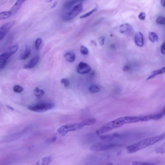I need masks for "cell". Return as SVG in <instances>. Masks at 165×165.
Segmentation results:
<instances>
[{
    "label": "cell",
    "instance_id": "cell-41",
    "mask_svg": "<svg viewBox=\"0 0 165 165\" xmlns=\"http://www.w3.org/2000/svg\"><path fill=\"white\" fill-rule=\"evenodd\" d=\"M53 0H46V1L47 3H50L53 1Z\"/></svg>",
    "mask_w": 165,
    "mask_h": 165
},
{
    "label": "cell",
    "instance_id": "cell-2",
    "mask_svg": "<svg viewBox=\"0 0 165 165\" xmlns=\"http://www.w3.org/2000/svg\"><path fill=\"white\" fill-rule=\"evenodd\" d=\"M165 138V132L162 134L150 137L127 147V149L130 154L134 153L154 144Z\"/></svg>",
    "mask_w": 165,
    "mask_h": 165
},
{
    "label": "cell",
    "instance_id": "cell-20",
    "mask_svg": "<svg viewBox=\"0 0 165 165\" xmlns=\"http://www.w3.org/2000/svg\"><path fill=\"white\" fill-rule=\"evenodd\" d=\"M31 49L30 47L28 46H27L26 47L24 52L21 56V59L23 60L27 59L29 57Z\"/></svg>",
    "mask_w": 165,
    "mask_h": 165
},
{
    "label": "cell",
    "instance_id": "cell-33",
    "mask_svg": "<svg viewBox=\"0 0 165 165\" xmlns=\"http://www.w3.org/2000/svg\"><path fill=\"white\" fill-rule=\"evenodd\" d=\"M56 136H54L52 138H50L47 140L46 142L48 143H52L55 142L56 140Z\"/></svg>",
    "mask_w": 165,
    "mask_h": 165
},
{
    "label": "cell",
    "instance_id": "cell-16",
    "mask_svg": "<svg viewBox=\"0 0 165 165\" xmlns=\"http://www.w3.org/2000/svg\"><path fill=\"white\" fill-rule=\"evenodd\" d=\"M120 136V135L119 134L115 133L110 135L101 136L100 138L103 141H110L115 138L116 137H119Z\"/></svg>",
    "mask_w": 165,
    "mask_h": 165
},
{
    "label": "cell",
    "instance_id": "cell-14",
    "mask_svg": "<svg viewBox=\"0 0 165 165\" xmlns=\"http://www.w3.org/2000/svg\"><path fill=\"white\" fill-rule=\"evenodd\" d=\"M83 1L84 0H70L65 2L64 5V8L66 10H70L76 6L75 5L78 2Z\"/></svg>",
    "mask_w": 165,
    "mask_h": 165
},
{
    "label": "cell",
    "instance_id": "cell-8",
    "mask_svg": "<svg viewBox=\"0 0 165 165\" xmlns=\"http://www.w3.org/2000/svg\"><path fill=\"white\" fill-rule=\"evenodd\" d=\"M91 70V68L88 64L84 62H80L77 67V71L81 74H87Z\"/></svg>",
    "mask_w": 165,
    "mask_h": 165
},
{
    "label": "cell",
    "instance_id": "cell-12",
    "mask_svg": "<svg viewBox=\"0 0 165 165\" xmlns=\"http://www.w3.org/2000/svg\"><path fill=\"white\" fill-rule=\"evenodd\" d=\"M10 57L6 52H4L0 56V69L4 68L7 61Z\"/></svg>",
    "mask_w": 165,
    "mask_h": 165
},
{
    "label": "cell",
    "instance_id": "cell-10",
    "mask_svg": "<svg viewBox=\"0 0 165 165\" xmlns=\"http://www.w3.org/2000/svg\"><path fill=\"white\" fill-rule=\"evenodd\" d=\"M135 42L136 45L140 47H142L144 44L143 34L140 32H137L135 35Z\"/></svg>",
    "mask_w": 165,
    "mask_h": 165
},
{
    "label": "cell",
    "instance_id": "cell-35",
    "mask_svg": "<svg viewBox=\"0 0 165 165\" xmlns=\"http://www.w3.org/2000/svg\"><path fill=\"white\" fill-rule=\"evenodd\" d=\"M105 41V38L104 37H101L99 38V43L101 46H102L104 44Z\"/></svg>",
    "mask_w": 165,
    "mask_h": 165
},
{
    "label": "cell",
    "instance_id": "cell-4",
    "mask_svg": "<svg viewBox=\"0 0 165 165\" xmlns=\"http://www.w3.org/2000/svg\"><path fill=\"white\" fill-rule=\"evenodd\" d=\"M84 127L82 122L80 123L69 124L62 126L59 128L57 132L62 136L66 135L69 132L78 130Z\"/></svg>",
    "mask_w": 165,
    "mask_h": 165
},
{
    "label": "cell",
    "instance_id": "cell-17",
    "mask_svg": "<svg viewBox=\"0 0 165 165\" xmlns=\"http://www.w3.org/2000/svg\"><path fill=\"white\" fill-rule=\"evenodd\" d=\"M33 93L35 96L38 99H40L42 98L45 94V92L43 90L38 88H36L34 89Z\"/></svg>",
    "mask_w": 165,
    "mask_h": 165
},
{
    "label": "cell",
    "instance_id": "cell-37",
    "mask_svg": "<svg viewBox=\"0 0 165 165\" xmlns=\"http://www.w3.org/2000/svg\"><path fill=\"white\" fill-rule=\"evenodd\" d=\"M7 107L8 108H9L10 110H11V111H13L14 110V109L12 107H11L10 105H7Z\"/></svg>",
    "mask_w": 165,
    "mask_h": 165
},
{
    "label": "cell",
    "instance_id": "cell-29",
    "mask_svg": "<svg viewBox=\"0 0 165 165\" xmlns=\"http://www.w3.org/2000/svg\"><path fill=\"white\" fill-rule=\"evenodd\" d=\"M156 22L157 23L161 25L165 24V17L163 16L159 17L157 18Z\"/></svg>",
    "mask_w": 165,
    "mask_h": 165
},
{
    "label": "cell",
    "instance_id": "cell-40",
    "mask_svg": "<svg viewBox=\"0 0 165 165\" xmlns=\"http://www.w3.org/2000/svg\"><path fill=\"white\" fill-rule=\"evenodd\" d=\"M161 111L162 112V113L164 115H165V107Z\"/></svg>",
    "mask_w": 165,
    "mask_h": 165
},
{
    "label": "cell",
    "instance_id": "cell-34",
    "mask_svg": "<svg viewBox=\"0 0 165 165\" xmlns=\"http://www.w3.org/2000/svg\"><path fill=\"white\" fill-rule=\"evenodd\" d=\"M161 51L163 54L165 55V42H164L161 46Z\"/></svg>",
    "mask_w": 165,
    "mask_h": 165
},
{
    "label": "cell",
    "instance_id": "cell-13",
    "mask_svg": "<svg viewBox=\"0 0 165 165\" xmlns=\"http://www.w3.org/2000/svg\"><path fill=\"white\" fill-rule=\"evenodd\" d=\"M165 73V66L160 69H157L153 71L150 75L147 78L146 80H150L160 74H162Z\"/></svg>",
    "mask_w": 165,
    "mask_h": 165
},
{
    "label": "cell",
    "instance_id": "cell-18",
    "mask_svg": "<svg viewBox=\"0 0 165 165\" xmlns=\"http://www.w3.org/2000/svg\"><path fill=\"white\" fill-rule=\"evenodd\" d=\"M76 55L73 52H68L65 55V57L67 61L69 62H72L75 60Z\"/></svg>",
    "mask_w": 165,
    "mask_h": 165
},
{
    "label": "cell",
    "instance_id": "cell-27",
    "mask_svg": "<svg viewBox=\"0 0 165 165\" xmlns=\"http://www.w3.org/2000/svg\"><path fill=\"white\" fill-rule=\"evenodd\" d=\"M61 84L65 88H68L70 85L69 80L66 78H63L61 80Z\"/></svg>",
    "mask_w": 165,
    "mask_h": 165
},
{
    "label": "cell",
    "instance_id": "cell-28",
    "mask_svg": "<svg viewBox=\"0 0 165 165\" xmlns=\"http://www.w3.org/2000/svg\"><path fill=\"white\" fill-rule=\"evenodd\" d=\"M42 42V39L41 38H38L35 42V48L37 50L40 49Z\"/></svg>",
    "mask_w": 165,
    "mask_h": 165
},
{
    "label": "cell",
    "instance_id": "cell-6",
    "mask_svg": "<svg viewBox=\"0 0 165 165\" xmlns=\"http://www.w3.org/2000/svg\"><path fill=\"white\" fill-rule=\"evenodd\" d=\"M117 143L106 144L99 143L94 144L90 147V150L95 151H100L109 150L120 146Z\"/></svg>",
    "mask_w": 165,
    "mask_h": 165
},
{
    "label": "cell",
    "instance_id": "cell-38",
    "mask_svg": "<svg viewBox=\"0 0 165 165\" xmlns=\"http://www.w3.org/2000/svg\"><path fill=\"white\" fill-rule=\"evenodd\" d=\"M57 2H55L53 4L52 6L51 7V8H52V9L54 8L57 5Z\"/></svg>",
    "mask_w": 165,
    "mask_h": 165
},
{
    "label": "cell",
    "instance_id": "cell-32",
    "mask_svg": "<svg viewBox=\"0 0 165 165\" xmlns=\"http://www.w3.org/2000/svg\"><path fill=\"white\" fill-rule=\"evenodd\" d=\"M146 14L143 12H141L138 15V18L141 21H144L146 18Z\"/></svg>",
    "mask_w": 165,
    "mask_h": 165
},
{
    "label": "cell",
    "instance_id": "cell-39",
    "mask_svg": "<svg viewBox=\"0 0 165 165\" xmlns=\"http://www.w3.org/2000/svg\"><path fill=\"white\" fill-rule=\"evenodd\" d=\"M161 3L163 6L165 7V0H161Z\"/></svg>",
    "mask_w": 165,
    "mask_h": 165
},
{
    "label": "cell",
    "instance_id": "cell-9",
    "mask_svg": "<svg viewBox=\"0 0 165 165\" xmlns=\"http://www.w3.org/2000/svg\"><path fill=\"white\" fill-rule=\"evenodd\" d=\"M40 60V57L38 56H35L27 64L24 66V68L25 69H29L33 68L38 63Z\"/></svg>",
    "mask_w": 165,
    "mask_h": 165
},
{
    "label": "cell",
    "instance_id": "cell-19",
    "mask_svg": "<svg viewBox=\"0 0 165 165\" xmlns=\"http://www.w3.org/2000/svg\"><path fill=\"white\" fill-rule=\"evenodd\" d=\"M12 16L11 11H5L0 13V20H4Z\"/></svg>",
    "mask_w": 165,
    "mask_h": 165
},
{
    "label": "cell",
    "instance_id": "cell-5",
    "mask_svg": "<svg viewBox=\"0 0 165 165\" xmlns=\"http://www.w3.org/2000/svg\"><path fill=\"white\" fill-rule=\"evenodd\" d=\"M70 10L63 15V18L64 21L71 20L75 18L83 10V6L82 3H80Z\"/></svg>",
    "mask_w": 165,
    "mask_h": 165
},
{
    "label": "cell",
    "instance_id": "cell-30",
    "mask_svg": "<svg viewBox=\"0 0 165 165\" xmlns=\"http://www.w3.org/2000/svg\"><path fill=\"white\" fill-rule=\"evenodd\" d=\"M80 52L83 55H87L89 53L88 49L84 46H82L80 47Z\"/></svg>",
    "mask_w": 165,
    "mask_h": 165
},
{
    "label": "cell",
    "instance_id": "cell-26",
    "mask_svg": "<svg viewBox=\"0 0 165 165\" xmlns=\"http://www.w3.org/2000/svg\"><path fill=\"white\" fill-rule=\"evenodd\" d=\"M13 90L14 92L20 93L23 92L24 88L20 85H15L14 86Z\"/></svg>",
    "mask_w": 165,
    "mask_h": 165
},
{
    "label": "cell",
    "instance_id": "cell-24",
    "mask_svg": "<svg viewBox=\"0 0 165 165\" xmlns=\"http://www.w3.org/2000/svg\"><path fill=\"white\" fill-rule=\"evenodd\" d=\"M98 9V7H96L94 9L89 12H88L81 15V16L80 17V18L82 19L84 18L89 17L90 15H91L93 13L96 11Z\"/></svg>",
    "mask_w": 165,
    "mask_h": 165
},
{
    "label": "cell",
    "instance_id": "cell-22",
    "mask_svg": "<svg viewBox=\"0 0 165 165\" xmlns=\"http://www.w3.org/2000/svg\"><path fill=\"white\" fill-rule=\"evenodd\" d=\"M82 123L84 124V126L93 125L96 122V120L94 119H89L82 121Z\"/></svg>",
    "mask_w": 165,
    "mask_h": 165
},
{
    "label": "cell",
    "instance_id": "cell-3",
    "mask_svg": "<svg viewBox=\"0 0 165 165\" xmlns=\"http://www.w3.org/2000/svg\"><path fill=\"white\" fill-rule=\"evenodd\" d=\"M54 107V105L52 103L41 102L31 105L29 106L28 109L31 111L42 113L52 109Z\"/></svg>",
    "mask_w": 165,
    "mask_h": 165
},
{
    "label": "cell",
    "instance_id": "cell-36",
    "mask_svg": "<svg viewBox=\"0 0 165 165\" xmlns=\"http://www.w3.org/2000/svg\"><path fill=\"white\" fill-rule=\"evenodd\" d=\"M130 69V67L129 66H124L123 69L124 71H128Z\"/></svg>",
    "mask_w": 165,
    "mask_h": 165
},
{
    "label": "cell",
    "instance_id": "cell-23",
    "mask_svg": "<svg viewBox=\"0 0 165 165\" xmlns=\"http://www.w3.org/2000/svg\"><path fill=\"white\" fill-rule=\"evenodd\" d=\"M89 89L90 91L92 93L99 92L101 90L99 86L95 85H93L90 86Z\"/></svg>",
    "mask_w": 165,
    "mask_h": 165
},
{
    "label": "cell",
    "instance_id": "cell-15",
    "mask_svg": "<svg viewBox=\"0 0 165 165\" xmlns=\"http://www.w3.org/2000/svg\"><path fill=\"white\" fill-rule=\"evenodd\" d=\"M132 29V27L127 23L121 25L119 27L120 32L121 33L130 32Z\"/></svg>",
    "mask_w": 165,
    "mask_h": 165
},
{
    "label": "cell",
    "instance_id": "cell-21",
    "mask_svg": "<svg viewBox=\"0 0 165 165\" xmlns=\"http://www.w3.org/2000/svg\"><path fill=\"white\" fill-rule=\"evenodd\" d=\"M149 40L152 43L158 41V35L154 32H150L149 35Z\"/></svg>",
    "mask_w": 165,
    "mask_h": 165
},
{
    "label": "cell",
    "instance_id": "cell-25",
    "mask_svg": "<svg viewBox=\"0 0 165 165\" xmlns=\"http://www.w3.org/2000/svg\"><path fill=\"white\" fill-rule=\"evenodd\" d=\"M52 158L50 156H47L43 158L42 160V164L46 165L49 164L52 161Z\"/></svg>",
    "mask_w": 165,
    "mask_h": 165
},
{
    "label": "cell",
    "instance_id": "cell-1",
    "mask_svg": "<svg viewBox=\"0 0 165 165\" xmlns=\"http://www.w3.org/2000/svg\"><path fill=\"white\" fill-rule=\"evenodd\" d=\"M142 116L120 117L116 120L109 122L102 126L101 128L96 131V133L97 135L102 134L112 130L122 127L125 124L142 122Z\"/></svg>",
    "mask_w": 165,
    "mask_h": 165
},
{
    "label": "cell",
    "instance_id": "cell-7",
    "mask_svg": "<svg viewBox=\"0 0 165 165\" xmlns=\"http://www.w3.org/2000/svg\"><path fill=\"white\" fill-rule=\"evenodd\" d=\"M15 24V21H12L5 24L0 29V40L1 41L10 30L12 28Z\"/></svg>",
    "mask_w": 165,
    "mask_h": 165
},
{
    "label": "cell",
    "instance_id": "cell-31",
    "mask_svg": "<svg viewBox=\"0 0 165 165\" xmlns=\"http://www.w3.org/2000/svg\"><path fill=\"white\" fill-rule=\"evenodd\" d=\"M132 164L133 165H152L154 164L151 163L143 162L141 161H133L132 162Z\"/></svg>",
    "mask_w": 165,
    "mask_h": 165
},
{
    "label": "cell",
    "instance_id": "cell-11",
    "mask_svg": "<svg viewBox=\"0 0 165 165\" xmlns=\"http://www.w3.org/2000/svg\"><path fill=\"white\" fill-rule=\"evenodd\" d=\"M26 1V0H17L10 10L12 15H14L18 12L20 9L22 4Z\"/></svg>",
    "mask_w": 165,
    "mask_h": 165
}]
</instances>
